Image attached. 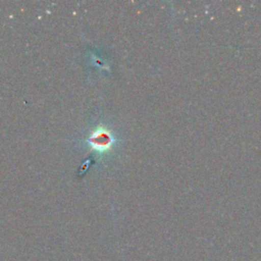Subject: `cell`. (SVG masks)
<instances>
[{"instance_id":"cell-1","label":"cell","mask_w":261,"mask_h":261,"mask_svg":"<svg viewBox=\"0 0 261 261\" xmlns=\"http://www.w3.org/2000/svg\"><path fill=\"white\" fill-rule=\"evenodd\" d=\"M88 143L92 150L103 154L108 152L115 143L114 136L110 129L104 125H98L88 138Z\"/></svg>"}]
</instances>
